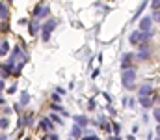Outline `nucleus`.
Returning <instances> with one entry per match:
<instances>
[{"label":"nucleus","instance_id":"c9c22d12","mask_svg":"<svg viewBox=\"0 0 160 140\" xmlns=\"http://www.w3.org/2000/svg\"><path fill=\"white\" fill-rule=\"evenodd\" d=\"M4 2H6V4H8V6H9V4H11V2H13V0H4Z\"/></svg>","mask_w":160,"mask_h":140},{"label":"nucleus","instance_id":"ea45409f","mask_svg":"<svg viewBox=\"0 0 160 140\" xmlns=\"http://www.w3.org/2000/svg\"><path fill=\"white\" fill-rule=\"evenodd\" d=\"M67 140H75V138H67Z\"/></svg>","mask_w":160,"mask_h":140},{"label":"nucleus","instance_id":"412c9836","mask_svg":"<svg viewBox=\"0 0 160 140\" xmlns=\"http://www.w3.org/2000/svg\"><path fill=\"white\" fill-rule=\"evenodd\" d=\"M45 136H47V140H60V134H58L56 131H52V133H47Z\"/></svg>","mask_w":160,"mask_h":140},{"label":"nucleus","instance_id":"f3484780","mask_svg":"<svg viewBox=\"0 0 160 140\" xmlns=\"http://www.w3.org/2000/svg\"><path fill=\"white\" fill-rule=\"evenodd\" d=\"M0 32H2V34H9V32H11L9 21H0Z\"/></svg>","mask_w":160,"mask_h":140},{"label":"nucleus","instance_id":"f257e3e1","mask_svg":"<svg viewBox=\"0 0 160 140\" xmlns=\"http://www.w3.org/2000/svg\"><path fill=\"white\" fill-rule=\"evenodd\" d=\"M60 25V21L58 19H54V17H50V19H47V21H43L41 22V32H39V37H41V41L43 43H49L50 41V37H52V32L56 30V26Z\"/></svg>","mask_w":160,"mask_h":140},{"label":"nucleus","instance_id":"2eb2a0df","mask_svg":"<svg viewBox=\"0 0 160 140\" xmlns=\"http://www.w3.org/2000/svg\"><path fill=\"white\" fill-rule=\"evenodd\" d=\"M24 65H26L24 62H17V64H15V69H13V75H11V77H15V79H17V77H20V75H22V71H24Z\"/></svg>","mask_w":160,"mask_h":140},{"label":"nucleus","instance_id":"dca6fc26","mask_svg":"<svg viewBox=\"0 0 160 140\" xmlns=\"http://www.w3.org/2000/svg\"><path fill=\"white\" fill-rule=\"evenodd\" d=\"M49 118L52 120V123H54V125H63V118H61L60 114H56V112H50V114H49Z\"/></svg>","mask_w":160,"mask_h":140},{"label":"nucleus","instance_id":"39448f33","mask_svg":"<svg viewBox=\"0 0 160 140\" xmlns=\"http://www.w3.org/2000/svg\"><path fill=\"white\" fill-rule=\"evenodd\" d=\"M26 28H28V34H30L32 37H37L39 32H41V21L32 17V19L28 21V26H26Z\"/></svg>","mask_w":160,"mask_h":140},{"label":"nucleus","instance_id":"aec40b11","mask_svg":"<svg viewBox=\"0 0 160 140\" xmlns=\"http://www.w3.org/2000/svg\"><path fill=\"white\" fill-rule=\"evenodd\" d=\"M11 108H13V112H17V114H22V112H24V108L20 107V103H19V101H17V103H13V105H11Z\"/></svg>","mask_w":160,"mask_h":140},{"label":"nucleus","instance_id":"4c0bfd02","mask_svg":"<svg viewBox=\"0 0 160 140\" xmlns=\"http://www.w3.org/2000/svg\"><path fill=\"white\" fill-rule=\"evenodd\" d=\"M156 133H158V134H160V125H158V129H156Z\"/></svg>","mask_w":160,"mask_h":140},{"label":"nucleus","instance_id":"ddd939ff","mask_svg":"<svg viewBox=\"0 0 160 140\" xmlns=\"http://www.w3.org/2000/svg\"><path fill=\"white\" fill-rule=\"evenodd\" d=\"M151 17H143L140 21V32H151Z\"/></svg>","mask_w":160,"mask_h":140},{"label":"nucleus","instance_id":"7c9ffc66","mask_svg":"<svg viewBox=\"0 0 160 140\" xmlns=\"http://www.w3.org/2000/svg\"><path fill=\"white\" fill-rule=\"evenodd\" d=\"M54 91H56V93H60V95H63V93H65V90H63L61 86H56V88H54Z\"/></svg>","mask_w":160,"mask_h":140},{"label":"nucleus","instance_id":"2f4dec72","mask_svg":"<svg viewBox=\"0 0 160 140\" xmlns=\"http://www.w3.org/2000/svg\"><path fill=\"white\" fill-rule=\"evenodd\" d=\"M99 75H101V69H95V71H93V73H91V79H97Z\"/></svg>","mask_w":160,"mask_h":140},{"label":"nucleus","instance_id":"423d86ee","mask_svg":"<svg viewBox=\"0 0 160 140\" xmlns=\"http://www.w3.org/2000/svg\"><path fill=\"white\" fill-rule=\"evenodd\" d=\"M9 51H11V43H9V39H6V37H2L0 39V58H8V54H9Z\"/></svg>","mask_w":160,"mask_h":140},{"label":"nucleus","instance_id":"58836bf2","mask_svg":"<svg viewBox=\"0 0 160 140\" xmlns=\"http://www.w3.org/2000/svg\"><path fill=\"white\" fill-rule=\"evenodd\" d=\"M39 140H47V136H43V138H39Z\"/></svg>","mask_w":160,"mask_h":140},{"label":"nucleus","instance_id":"e433bc0d","mask_svg":"<svg viewBox=\"0 0 160 140\" xmlns=\"http://www.w3.org/2000/svg\"><path fill=\"white\" fill-rule=\"evenodd\" d=\"M22 140H32V138H30V136H24V138H22Z\"/></svg>","mask_w":160,"mask_h":140},{"label":"nucleus","instance_id":"a211bd4d","mask_svg":"<svg viewBox=\"0 0 160 140\" xmlns=\"http://www.w3.org/2000/svg\"><path fill=\"white\" fill-rule=\"evenodd\" d=\"M0 110H2V114L0 116H8V118H11V114H13V108H11V105H4V107H0Z\"/></svg>","mask_w":160,"mask_h":140},{"label":"nucleus","instance_id":"393cba45","mask_svg":"<svg viewBox=\"0 0 160 140\" xmlns=\"http://www.w3.org/2000/svg\"><path fill=\"white\" fill-rule=\"evenodd\" d=\"M97 138H99L97 134H82L80 140H97Z\"/></svg>","mask_w":160,"mask_h":140},{"label":"nucleus","instance_id":"6ab92c4d","mask_svg":"<svg viewBox=\"0 0 160 140\" xmlns=\"http://www.w3.org/2000/svg\"><path fill=\"white\" fill-rule=\"evenodd\" d=\"M17 90H19L17 82H11L9 86H6V93H9V95H13V93H17Z\"/></svg>","mask_w":160,"mask_h":140},{"label":"nucleus","instance_id":"9d476101","mask_svg":"<svg viewBox=\"0 0 160 140\" xmlns=\"http://www.w3.org/2000/svg\"><path fill=\"white\" fill-rule=\"evenodd\" d=\"M82 134H84V129H82V127H78L76 123H75V125H71V129H69V138L80 140V138H82Z\"/></svg>","mask_w":160,"mask_h":140},{"label":"nucleus","instance_id":"4468645a","mask_svg":"<svg viewBox=\"0 0 160 140\" xmlns=\"http://www.w3.org/2000/svg\"><path fill=\"white\" fill-rule=\"evenodd\" d=\"M140 99H145V97H151V93H153V88H151V84H143L142 88H140Z\"/></svg>","mask_w":160,"mask_h":140},{"label":"nucleus","instance_id":"473e14b6","mask_svg":"<svg viewBox=\"0 0 160 140\" xmlns=\"http://www.w3.org/2000/svg\"><path fill=\"white\" fill-rule=\"evenodd\" d=\"M151 4H153V8H154V10H158V8H160V0H153Z\"/></svg>","mask_w":160,"mask_h":140},{"label":"nucleus","instance_id":"c756f323","mask_svg":"<svg viewBox=\"0 0 160 140\" xmlns=\"http://www.w3.org/2000/svg\"><path fill=\"white\" fill-rule=\"evenodd\" d=\"M153 114H154V120H156V122L160 123V108H156V110H154Z\"/></svg>","mask_w":160,"mask_h":140},{"label":"nucleus","instance_id":"1a4fd4ad","mask_svg":"<svg viewBox=\"0 0 160 140\" xmlns=\"http://www.w3.org/2000/svg\"><path fill=\"white\" fill-rule=\"evenodd\" d=\"M132 58H134L132 52H125V54H123V58H121V71L132 67Z\"/></svg>","mask_w":160,"mask_h":140},{"label":"nucleus","instance_id":"f03ea898","mask_svg":"<svg viewBox=\"0 0 160 140\" xmlns=\"http://www.w3.org/2000/svg\"><path fill=\"white\" fill-rule=\"evenodd\" d=\"M49 15H50V6H47V4H37V6L32 10V17H34V19H39L41 22L47 19Z\"/></svg>","mask_w":160,"mask_h":140},{"label":"nucleus","instance_id":"b1692460","mask_svg":"<svg viewBox=\"0 0 160 140\" xmlns=\"http://www.w3.org/2000/svg\"><path fill=\"white\" fill-rule=\"evenodd\" d=\"M50 101H52V103H60V101H61V95H60V93H56V91H52Z\"/></svg>","mask_w":160,"mask_h":140},{"label":"nucleus","instance_id":"bb28decb","mask_svg":"<svg viewBox=\"0 0 160 140\" xmlns=\"http://www.w3.org/2000/svg\"><path fill=\"white\" fill-rule=\"evenodd\" d=\"M28 21H30V19H26V17L19 19V26H28Z\"/></svg>","mask_w":160,"mask_h":140},{"label":"nucleus","instance_id":"4be33fe9","mask_svg":"<svg viewBox=\"0 0 160 140\" xmlns=\"http://www.w3.org/2000/svg\"><path fill=\"white\" fill-rule=\"evenodd\" d=\"M87 108H89V110H95V108H97V101H95V97H91V99L87 101Z\"/></svg>","mask_w":160,"mask_h":140},{"label":"nucleus","instance_id":"79ce46f5","mask_svg":"<svg viewBox=\"0 0 160 140\" xmlns=\"http://www.w3.org/2000/svg\"><path fill=\"white\" fill-rule=\"evenodd\" d=\"M158 140H160V138H158Z\"/></svg>","mask_w":160,"mask_h":140},{"label":"nucleus","instance_id":"20e7f679","mask_svg":"<svg viewBox=\"0 0 160 140\" xmlns=\"http://www.w3.org/2000/svg\"><path fill=\"white\" fill-rule=\"evenodd\" d=\"M54 127H56V125L52 123V120L49 118V116H43V118H39V122H37V129L43 131L45 134H47V133H52Z\"/></svg>","mask_w":160,"mask_h":140},{"label":"nucleus","instance_id":"6e6552de","mask_svg":"<svg viewBox=\"0 0 160 140\" xmlns=\"http://www.w3.org/2000/svg\"><path fill=\"white\" fill-rule=\"evenodd\" d=\"M9 15H11L9 6L4 2V0H0V21H9Z\"/></svg>","mask_w":160,"mask_h":140},{"label":"nucleus","instance_id":"f8f14e48","mask_svg":"<svg viewBox=\"0 0 160 140\" xmlns=\"http://www.w3.org/2000/svg\"><path fill=\"white\" fill-rule=\"evenodd\" d=\"M11 127V120L8 118V116H0V131L2 133H8Z\"/></svg>","mask_w":160,"mask_h":140},{"label":"nucleus","instance_id":"9b49d317","mask_svg":"<svg viewBox=\"0 0 160 140\" xmlns=\"http://www.w3.org/2000/svg\"><path fill=\"white\" fill-rule=\"evenodd\" d=\"M30 101H32L30 93H28L26 90H22V91L19 93V103H20V107H22V108H26V107L30 105Z\"/></svg>","mask_w":160,"mask_h":140},{"label":"nucleus","instance_id":"0eeeda50","mask_svg":"<svg viewBox=\"0 0 160 140\" xmlns=\"http://www.w3.org/2000/svg\"><path fill=\"white\" fill-rule=\"evenodd\" d=\"M73 120H75V123H76L78 127H82V129L89 127V122H91L87 116H84V114H75V116H73Z\"/></svg>","mask_w":160,"mask_h":140},{"label":"nucleus","instance_id":"cd10ccee","mask_svg":"<svg viewBox=\"0 0 160 140\" xmlns=\"http://www.w3.org/2000/svg\"><path fill=\"white\" fill-rule=\"evenodd\" d=\"M4 91H6V80L0 79V93H4Z\"/></svg>","mask_w":160,"mask_h":140},{"label":"nucleus","instance_id":"a878e982","mask_svg":"<svg viewBox=\"0 0 160 140\" xmlns=\"http://www.w3.org/2000/svg\"><path fill=\"white\" fill-rule=\"evenodd\" d=\"M112 131H113V134H119V131H121V125H119V123H113V125H112Z\"/></svg>","mask_w":160,"mask_h":140},{"label":"nucleus","instance_id":"72a5a7b5","mask_svg":"<svg viewBox=\"0 0 160 140\" xmlns=\"http://www.w3.org/2000/svg\"><path fill=\"white\" fill-rule=\"evenodd\" d=\"M6 105V97H4V93H0V107H4Z\"/></svg>","mask_w":160,"mask_h":140},{"label":"nucleus","instance_id":"5701e85b","mask_svg":"<svg viewBox=\"0 0 160 140\" xmlns=\"http://www.w3.org/2000/svg\"><path fill=\"white\" fill-rule=\"evenodd\" d=\"M140 103L143 105V108H149V107L153 105V101H151V97H145V99H140Z\"/></svg>","mask_w":160,"mask_h":140},{"label":"nucleus","instance_id":"a19ab883","mask_svg":"<svg viewBox=\"0 0 160 140\" xmlns=\"http://www.w3.org/2000/svg\"><path fill=\"white\" fill-rule=\"evenodd\" d=\"M97 140H101V138H97Z\"/></svg>","mask_w":160,"mask_h":140},{"label":"nucleus","instance_id":"c85d7f7f","mask_svg":"<svg viewBox=\"0 0 160 140\" xmlns=\"http://www.w3.org/2000/svg\"><path fill=\"white\" fill-rule=\"evenodd\" d=\"M0 140H11V136L8 133H0Z\"/></svg>","mask_w":160,"mask_h":140},{"label":"nucleus","instance_id":"7ed1b4c3","mask_svg":"<svg viewBox=\"0 0 160 140\" xmlns=\"http://www.w3.org/2000/svg\"><path fill=\"white\" fill-rule=\"evenodd\" d=\"M121 79H123V86L125 88H132L134 86V80H136V69L130 67V69L121 71Z\"/></svg>","mask_w":160,"mask_h":140},{"label":"nucleus","instance_id":"f704fd0d","mask_svg":"<svg viewBox=\"0 0 160 140\" xmlns=\"http://www.w3.org/2000/svg\"><path fill=\"white\" fill-rule=\"evenodd\" d=\"M108 140H121V138H119V134H113V136H110Z\"/></svg>","mask_w":160,"mask_h":140}]
</instances>
